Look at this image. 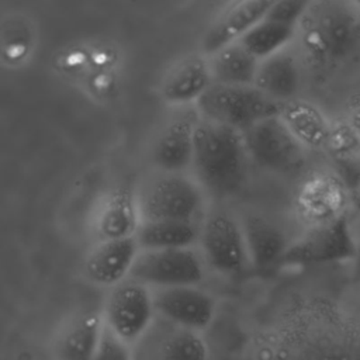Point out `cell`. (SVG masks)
Instances as JSON below:
<instances>
[{"label":"cell","instance_id":"24","mask_svg":"<svg viewBox=\"0 0 360 360\" xmlns=\"http://www.w3.org/2000/svg\"><path fill=\"white\" fill-rule=\"evenodd\" d=\"M297 28L264 17L238 42H240L253 56L262 60L288 48L297 38Z\"/></svg>","mask_w":360,"mask_h":360},{"label":"cell","instance_id":"28","mask_svg":"<svg viewBox=\"0 0 360 360\" xmlns=\"http://www.w3.org/2000/svg\"><path fill=\"white\" fill-rule=\"evenodd\" d=\"M347 121L350 122V125L354 128V131L357 132V135L360 136V101L354 103L350 110H349V115H347Z\"/></svg>","mask_w":360,"mask_h":360},{"label":"cell","instance_id":"17","mask_svg":"<svg viewBox=\"0 0 360 360\" xmlns=\"http://www.w3.org/2000/svg\"><path fill=\"white\" fill-rule=\"evenodd\" d=\"M212 83L208 56L193 53L180 59L167 72L160 84V94L169 104L197 103Z\"/></svg>","mask_w":360,"mask_h":360},{"label":"cell","instance_id":"22","mask_svg":"<svg viewBox=\"0 0 360 360\" xmlns=\"http://www.w3.org/2000/svg\"><path fill=\"white\" fill-rule=\"evenodd\" d=\"M201 224L184 221H142L136 231L141 250L195 248Z\"/></svg>","mask_w":360,"mask_h":360},{"label":"cell","instance_id":"9","mask_svg":"<svg viewBox=\"0 0 360 360\" xmlns=\"http://www.w3.org/2000/svg\"><path fill=\"white\" fill-rule=\"evenodd\" d=\"M350 204L352 193L349 183L332 170H314L308 173L294 194L297 217L307 228L347 217Z\"/></svg>","mask_w":360,"mask_h":360},{"label":"cell","instance_id":"29","mask_svg":"<svg viewBox=\"0 0 360 360\" xmlns=\"http://www.w3.org/2000/svg\"><path fill=\"white\" fill-rule=\"evenodd\" d=\"M349 186H350V193H352V202L360 211V172L353 179V183L349 184Z\"/></svg>","mask_w":360,"mask_h":360},{"label":"cell","instance_id":"18","mask_svg":"<svg viewBox=\"0 0 360 360\" xmlns=\"http://www.w3.org/2000/svg\"><path fill=\"white\" fill-rule=\"evenodd\" d=\"M240 225L245 235L250 267L266 270L273 266H280L290 243L285 231L257 214H245L240 218Z\"/></svg>","mask_w":360,"mask_h":360},{"label":"cell","instance_id":"6","mask_svg":"<svg viewBox=\"0 0 360 360\" xmlns=\"http://www.w3.org/2000/svg\"><path fill=\"white\" fill-rule=\"evenodd\" d=\"M198 250L205 266L224 276H239L250 267L240 219L226 211L207 212Z\"/></svg>","mask_w":360,"mask_h":360},{"label":"cell","instance_id":"16","mask_svg":"<svg viewBox=\"0 0 360 360\" xmlns=\"http://www.w3.org/2000/svg\"><path fill=\"white\" fill-rule=\"evenodd\" d=\"M141 222L138 194L128 186H118L98 205L93 221V233L97 242L132 238Z\"/></svg>","mask_w":360,"mask_h":360},{"label":"cell","instance_id":"25","mask_svg":"<svg viewBox=\"0 0 360 360\" xmlns=\"http://www.w3.org/2000/svg\"><path fill=\"white\" fill-rule=\"evenodd\" d=\"M325 150H328L333 159L343 163L360 159V136L347 118L333 121Z\"/></svg>","mask_w":360,"mask_h":360},{"label":"cell","instance_id":"11","mask_svg":"<svg viewBox=\"0 0 360 360\" xmlns=\"http://www.w3.org/2000/svg\"><path fill=\"white\" fill-rule=\"evenodd\" d=\"M134 360H208L202 333L156 318L149 330L131 347Z\"/></svg>","mask_w":360,"mask_h":360},{"label":"cell","instance_id":"2","mask_svg":"<svg viewBox=\"0 0 360 360\" xmlns=\"http://www.w3.org/2000/svg\"><path fill=\"white\" fill-rule=\"evenodd\" d=\"M297 38L311 62L338 63L360 44V10L353 1H311Z\"/></svg>","mask_w":360,"mask_h":360},{"label":"cell","instance_id":"13","mask_svg":"<svg viewBox=\"0 0 360 360\" xmlns=\"http://www.w3.org/2000/svg\"><path fill=\"white\" fill-rule=\"evenodd\" d=\"M139 252L135 236L97 242L84 257V277L97 287L112 288L129 278Z\"/></svg>","mask_w":360,"mask_h":360},{"label":"cell","instance_id":"27","mask_svg":"<svg viewBox=\"0 0 360 360\" xmlns=\"http://www.w3.org/2000/svg\"><path fill=\"white\" fill-rule=\"evenodd\" d=\"M94 360H134L132 349L104 326L103 338Z\"/></svg>","mask_w":360,"mask_h":360},{"label":"cell","instance_id":"10","mask_svg":"<svg viewBox=\"0 0 360 360\" xmlns=\"http://www.w3.org/2000/svg\"><path fill=\"white\" fill-rule=\"evenodd\" d=\"M250 162L273 173H290L298 169L305 149L292 136L278 114L260 120L242 132Z\"/></svg>","mask_w":360,"mask_h":360},{"label":"cell","instance_id":"21","mask_svg":"<svg viewBox=\"0 0 360 360\" xmlns=\"http://www.w3.org/2000/svg\"><path fill=\"white\" fill-rule=\"evenodd\" d=\"M278 117L305 150L326 149L333 121L316 104L297 97L281 104Z\"/></svg>","mask_w":360,"mask_h":360},{"label":"cell","instance_id":"3","mask_svg":"<svg viewBox=\"0 0 360 360\" xmlns=\"http://www.w3.org/2000/svg\"><path fill=\"white\" fill-rule=\"evenodd\" d=\"M142 221H184L205 218V191L184 173H159L138 194Z\"/></svg>","mask_w":360,"mask_h":360},{"label":"cell","instance_id":"19","mask_svg":"<svg viewBox=\"0 0 360 360\" xmlns=\"http://www.w3.org/2000/svg\"><path fill=\"white\" fill-rule=\"evenodd\" d=\"M197 120L181 115L172 120L158 136L152 160L162 173H184L193 166Z\"/></svg>","mask_w":360,"mask_h":360},{"label":"cell","instance_id":"1","mask_svg":"<svg viewBox=\"0 0 360 360\" xmlns=\"http://www.w3.org/2000/svg\"><path fill=\"white\" fill-rule=\"evenodd\" d=\"M249 162L242 132L201 117L197 120L191 170L205 194L218 198L236 194L246 181Z\"/></svg>","mask_w":360,"mask_h":360},{"label":"cell","instance_id":"23","mask_svg":"<svg viewBox=\"0 0 360 360\" xmlns=\"http://www.w3.org/2000/svg\"><path fill=\"white\" fill-rule=\"evenodd\" d=\"M208 62L214 83L253 86L260 60L240 42H235L208 55Z\"/></svg>","mask_w":360,"mask_h":360},{"label":"cell","instance_id":"12","mask_svg":"<svg viewBox=\"0 0 360 360\" xmlns=\"http://www.w3.org/2000/svg\"><path fill=\"white\" fill-rule=\"evenodd\" d=\"M153 291L158 318L193 332L202 333L217 314V301L198 285L159 288Z\"/></svg>","mask_w":360,"mask_h":360},{"label":"cell","instance_id":"8","mask_svg":"<svg viewBox=\"0 0 360 360\" xmlns=\"http://www.w3.org/2000/svg\"><path fill=\"white\" fill-rule=\"evenodd\" d=\"M205 276V263L197 248L141 250L129 278L150 290L198 285Z\"/></svg>","mask_w":360,"mask_h":360},{"label":"cell","instance_id":"7","mask_svg":"<svg viewBox=\"0 0 360 360\" xmlns=\"http://www.w3.org/2000/svg\"><path fill=\"white\" fill-rule=\"evenodd\" d=\"M356 239L347 217L305 228L290 243L280 266L302 267L350 260L356 256Z\"/></svg>","mask_w":360,"mask_h":360},{"label":"cell","instance_id":"30","mask_svg":"<svg viewBox=\"0 0 360 360\" xmlns=\"http://www.w3.org/2000/svg\"><path fill=\"white\" fill-rule=\"evenodd\" d=\"M354 4H356V7L360 10V0H357V1H353Z\"/></svg>","mask_w":360,"mask_h":360},{"label":"cell","instance_id":"26","mask_svg":"<svg viewBox=\"0 0 360 360\" xmlns=\"http://www.w3.org/2000/svg\"><path fill=\"white\" fill-rule=\"evenodd\" d=\"M309 3L304 0H273L266 18L298 30Z\"/></svg>","mask_w":360,"mask_h":360},{"label":"cell","instance_id":"5","mask_svg":"<svg viewBox=\"0 0 360 360\" xmlns=\"http://www.w3.org/2000/svg\"><path fill=\"white\" fill-rule=\"evenodd\" d=\"M104 326L128 346H134L156 321L153 291L127 278L110 288L101 309Z\"/></svg>","mask_w":360,"mask_h":360},{"label":"cell","instance_id":"4","mask_svg":"<svg viewBox=\"0 0 360 360\" xmlns=\"http://www.w3.org/2000/svg\"><path fill=\"white\" fill-rule=\"evenodd\" d=\"M195 107L201 118L243 132L260 120L278 114L281 104L255 86L212 83Z\"/></svg>","mask_w":360,"mask_h":360},{"label":"cell","instance_id":"20","mask_svg":"<svg viewBox=\"0 0 360 360\" xmlns=\"http://www.w3.org/2000/svg\"><path fill=\"white\" fill-rule=\"evenodd\" d=\"M302 82L301 65L288 48L259 62L253 86L278 104L297 98Z\"/></svg>","mask_w":360,"mask_h":360},{"label":"cell","instance_id":"15","mask_svg":"<svg viewBox=\"0 0 360 360\" xmlns=\"http://www.w3.org/2000/svg\"><path fill=\"white\" fill-rule=\"evenodd\" d=\"M271 3L273 0H242L228 4L205 30L201 39L202 53L208 56L240 41L266 17Z\"/></svg>","mask_w":360,"mask_h":360},{"label":"cell","instance_id":"14","mask_svg":"<svg viewBox=\"0 0 360 360\" xmlns=\"http://www.w3.org/2000/svg\"><path fill=\"white\" fill-rule=\"evenodd\" d=\"M104 332L101 311L82 309L68 316L51 345L53 360H94Z\"/></svg>","mask_w":360,"mask_h":360}]
</instances>
